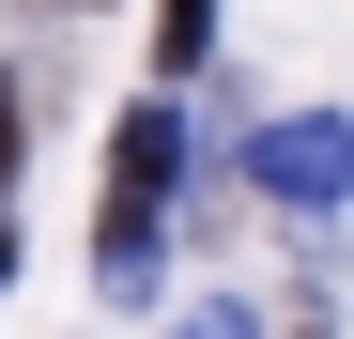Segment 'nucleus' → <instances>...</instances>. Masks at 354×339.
<instances>
[{
	"instance_id": "obj_3",
	"label": "nucleus",
	"mask_w": 354,
	"mask_h": 339,
	"mask_svg": "<svg viewBox=\"0 0 354 339\" xmlns=\"http://www.w3.org/2000/svg\"><path fill=\"white\" fill-rule=\"evenodd\" d=\"M0 185H16V77H0Z\"/></svg>"
},
{
	"instance_id": "obj_1",
	"label": "nucleus",
	"mask_w": 354,
	"mask_h": 339,
	"mask_svg": "<svg viewBox=\"0 0 354 339\" xmlns=\"http://www.w3.org/2000/svg\"><path fill=\"white\" fill-rule=\"evenodd\" d=\"M262 185H277V201H339V185H354V124H324V108L277 124V139H262Z\"/></svg>"
},
{
	"instance_id": "obj_2",
	"label": "nucleus",
	"mask_w": 354,
	"mask_h": 339,
	"mask_svg": "<svg viewBox=\"0 0 354 339\" xmlns=\"http://www.w3.org/2000/svg\"><path fill=\"white\" fill-rule=\"evenodd\" d=\"M201 46H216V0H169V16H154V62H201Z\"/></svg>"
},
{
	"instance_id": "obj_5",
	"label": "nucleus",
	"mask_w": 354,
	"mask_h": 339,
	"mask_svg": "<svg viewBox=\"0 0 354 339\" xmlns=\"http://www.w3.org/2000/svg\"><path fill=\"white\" fill-rule=\"evenodd\" d=\"M0 262H16V247H0Z\"/></svg>"
},
{
	"instance_id": "obj_4",
	"label": "nucleus",
	"mask_w": 354,
	"mask_h": 339,
	"mask_svg": "<svg viewBox=\"0 0 354 339\" xmlns=\"http://www.w3.org/2000/svg\"><path fill=\"white\" fill-rule=\"evenodd\" d=\"M185 339H247V324H185Z\"/></svg>"
}]
</instances>
